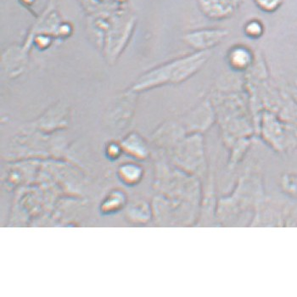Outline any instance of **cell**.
Listing matches in <instances>:
<instances>
[{"instance_id": "6da1fadb", "label": "cell", "mask_w": 297, "mask_h": 297, "mask_svg": "<svg viewBox=\"0 0 297 297\" xmlns=\"http://www.w3.org/2000/svg\"><path fill=\"white\" fill-rule=\"evenodd\" d=\"M204 59H205V55L203 56V54H199L197 56L182 59L157 68L143 77L137 82L134 89H149L165 82H179L185 79L201 66Z\"/></svg>"}, {"instance_id": "7a4b0ae2", "label": "cell", "mask_w": 297, "mask_h": 297, "mask_svg": "<svg viewBox=\"0 0 297 297\" xmlns=\"http://www.w3.org/2000/svg\"><path fill=\"white\" fill-rule=\"evenodd\" d=\"M251 61V55L243 48H237L230 54V62L237 68H244Z\"/></svg>"}, {"instance_id": "3957f363", "label": "cell", "mask_w": 297, "mask_h": 297, "mask_svg": "<svg viewBox=\"0 0 297 297\" xmlns=\"http://www.w3.org/2000/svg\"><path fill=\"white\" fill-rule=\"evenodd\" d=\"M248 28H247V32H249L251 36H258L259 33L261 32V28L257 24H251Z\"/></svg>"}]
</instances>
